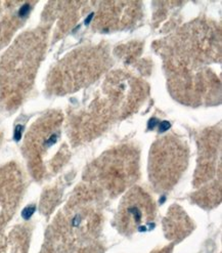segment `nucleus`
Instances as JSON below:
<instances>
[{"instance_id": "nucleus-1", "label": "nucleus", "mask_w": 222, "mask_h": 253, "mask_svg": "<svg viewBox=\"0 0 222 253\" xmlns=\"http://www.w3.org/2000/svg\"><path fill=\"white\" fill-rule=\"evenodd\" d=\"M34 211H35V206H28V207H26L24 210H23V212H22L23 217L25 219H29L31 216L33 215Z\"/></svg>"}, {"instance_id": "nucleus-2", "label": "nucleus", "mask_w": 222, "mask_h": 253, "mask_svg": "<svg viewBox=\"0 0 222 253\" xmlns=\"http://www.w3.org/2000/svg\"><path fill=\"white\" fill-rule=\"evenodd\" d=\"M170 127H171V124H170L168 121H163L159 124V131L160 132H164V131L168 130Z\"/></svg>"}, {"instance_id": "nucleus-3", "label": "nucleus", "mask_w": 222, "mask_h": 253, "mask_svg": "<svg viewBox=\"0 0 222 253\" xmlns=\"http://www.w3.org/2000/svg\"><path fill=\"white\" fill-rule=\"evenodd\" d=\"M22 131H23V126L17 125L14 131V139L15 141H20V136H22Z\"/></svg>"}, {"instance_id": "nucleus-4", "label": "nucleus", "mask_w": 222, "mask_h": 253, "mask_svg": "<svg viewBox=\"0 0 222 253\" xmlns=\"http://www.w3.org/2000/svg\"><path fill=\"white\" fill-rule=\"evenodd\" d=\"M157 123H158V120H157V119H155V118L151 119V120L149 121V124H148L149 129H154V127L156 126Z\"/></svg>"}, {"instance_id": "nucleus-5", "label": "nucleus", "mask_w": 222, "mask_h": 253, "mask_svg": "<svg viewBox=\"0 0 222 253\" xmlns=\"http://www.w3.org/2000/svg\"><path fill=\"white\" fill-rule=\"evenodd\" d=\"M92 17H93V14H91L90 15H88V17H87V19L85 20V24H89V22H90V21H91Z\"/></svg>"}]
</instances>
